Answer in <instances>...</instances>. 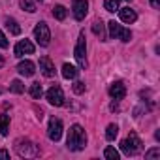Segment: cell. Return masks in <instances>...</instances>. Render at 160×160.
I'll return each instance as SVG.
<instances>
[{
	"mask_svg": "<svg viewBox=\"0 0 160 160\" xmlns=\"http://www.w3.org/2000/svg\"><path fill=\"white\" fill-rule=\"evenodd\" d=\"M73 92L75 94H83L85 92V83L83 81H75L73 83Z\"/></svg>",
	"mask_w": 160,
	"mask_h": 160,
	"instance_id": "27",
	"label": "cell"
},
{
	"mask_svg": "<svg viewBox=\"0 0 160 160\" xmlns=\"http://www.w3.org/2000/svg\"><path fill=\"white\" fill-rule=\"evenodd\" d=\"M21 8L25 10V12H28V13H34L36 12V4H34V0H21Z\"/></svg>",
	"mask_w": 160,
	"mask_h": 160,
	"instance_id": "24",
	"label": "cell"
},
{
	"mask_svg": "<svg viewBox=\"0 0 160 160\" xmlns=\"http://www.w3.org/2000/svg\"><path fill=\"white\" fill-rule=\"evenodd\" d=\"M34 38H36V42H38L42 47H47V45H49L51 32H49V27H47V23H43V21L36 23V27H34Z\"/></svg>",
	"mask_w": 160,
	"mask_h": 160,
	"instance_id": "5",
	"label": "cell"
},
{
	"mask_svg": "<svg viewBox=\"0 0 160 160\" xmlns=\"http://www.w3.org/2000/svg\"><path fill=\"white\" fill-rule=\"evenodd\" d=\"M151 6H152L154 10H158V8H160V0H151Z\"/></svg>",
	"mask_w": 160,
	"mask_h": 160,
	"instance_id": "30",
	"label": "cell"
},
{
	"mask_svg": "<svg viewBox=\"0 0 160 160\" xmlns=\"http://www.w3.org/2000/svg\"><path fill=\"white\" fill-rule=\"evenodd\" d=\"M10 91L15 92V94H21V92H25V85L19 81V79H13L12 85H10Z\"/></svg>",
	"mask_w": 160,
	"mask_h": 160,
	"instance_id": "22",
	"label": "cell"
},
{
	"mask_svg": "<svg viewBox=\"0 0 160 160\" xmlns=\"http://www.w3.org/2000/svg\"><path fill=\"white\" fill-rule=\"evenodd\" d=\"M47 136L51 141H58L60 136H62V121L60 119H51L49 121V126H47Z\"/></svg>",
	"mask_w": 160,
	"mask_h": 160,
	"instance_id": "9",
	"label": "cell"
},
{
	"mask_svg": "<svg viewBox=\"0 0 160 160\" xmlns=\"http://www.w3.org/2000/svg\"><path fill=\"white\" fill-rule=\"evenodd\" d=\"M45 98H47V102H49L51 106H55V108L64 106V92H62V89H60L58 85H53V87L47 91Z\"/></svg>",
	"mask_w": 160,
	"mask_h": 160,
	"instance_id": "7",
	"label": "cell"
},
{
	"mask_svg": "<svg viewBox=\"0 0 160 160\" xmlns=\"http://www.w3.org/2000/svg\"><path fill=\"white\" fill-rule=\"evenodd\" d=\"M10 43H8V40H6V36L2 34V32H0V47H2V49H6Z\"/></svg>",
	"mask_w": 160,
	"mask_h": 160,
	"instance_id": "28",
	"label": "cell"
},
{
	"mask_svg": "<svg viewBox=\"0 0 160 160\" xmlns=\"http://www.w3.org/2000/svg\"><path fill=\"white\" fill-rule=\"evenodd\" d=\"M53 15H55V19L64 21V19H66V15H68V12H66V8H64V6H55V8H53Z\"/></svg>",
	"mask_w": 160,
	"mask_h": 160,
	"instance_id": "19",
	"label": "cell"
},
{
	"mask_svg": "<svg viewBox=\"0 0 160 160\" xmlns=\"http://www.w3.org/2000/svg\"><path fill=\"white\" fill-rule=\"evenodd\" d=\"M0 158H10V152L4 151V149H0Z\"/></svg>",
	"mask_w": 160,
	"mask_h": 160,
	"instance_id": "29",
	"label": "cell"
},
{
	"mask_svg": "<svg viewBox=\"0 0 160 160\" xmlns=\"http://www.w3.org/2000/svg\"><path fill=\"white\" fill-rule=\"evenodd\" d=\"M121 151L124 154H128V156H134V154H138L141 151V139L138 138L136 132H130L128 138L121 141Z\"/></svg>",
	"mask_w": 160,
	"mask_h": 160,
	"instance_id": "3",
	"label": "cell"
},
{
	"mask_svg": "<svg viewBox=\"0 0 160 160\" xmlns=\"http://www.w3.org/2000/svg\"><path fill=\"white\" fill-rule=\"evenodd\" d=\"M42 94H43L42 85H40V83H32V85H30V96L38 100V98H42Z\"/></svg>",
	"mask_w": 160,
	"mask_h": 160,
	"instance_id": "21",
	"label": "cell"
},
{
	"mask_svg": "<svg viewBox=\"0 0 160 160\" xmlns=\"http://www.w3.org/2000/svg\"><path fill=\"white\" fill-rule=\"evenodd\" d=\"M17 72H19L21 75H25V77H30V75H34L36 66H34L32 60H21L19 66H17Z\"/></svg>",
	"mask_w": 160,
	"mask_h": 160,
	"instance_id": "14",
	"label": "cell"
},
{
	"mask_svg": "<svg viewBox=\"0 0 160 160\" xmlns=\"http://www.w3.org/2000/svg\"><path fill=\"white\" fill-rule=\"evenodd\" d=\"M13 149H15V152H17L21 158H36V156H40V147H38L36 143H32L30 139H27V138L15 139Z\"/></svg>",
	"mask_w": 160,
	"mask_h": 160,
	"instance_id": "2",
	"label": "cell"
},
{
	"mask_svg": "<svg viewBox=\"0 0 160 160\" xmlns=\"http://www.w3.org/2000/svg\"><path fill=\"white\" fill-rule=\"evenodd\" d=\"M128 2H132V0H128Z\"/></svg>",
	"mask_w": 160,
	"mask_h": 160,
	"instance_id": "32",
	"label": "cell"
},
{
	"mask_svg": "<svg viewBox=\"0 0 160 160\" xmlns=\"http://www.w3.org/2000/svg\"><path fill=\"white\" fill-rule=\"evenodd\" d=\"M92 32L100 38V42H106V40H108V34H106V25H104V21H102V19H96V21L92 23Z\"/></svg>",
	"mask_w": 160,
	"mask_h": 160,
	"instance_id": "15",
	"label": "cell"
},
{
	"mask_svg": "<svg viewBox=\"0 0 160 160\" xmlns=\"http://www.w3.org/2000/svg\"><path fill=\"white\" fill-rule=\"evenodd\" d=\"M104 156H106L108 160H119V151H117L115 147H106Z\"/></svg>",
	"mask_w": 160,
	"mask_h": 160,
	"instance_id": "25",
	"label": "cell"
},
{
	"mask_svg": "<svg viewBox=\"0 0 160 160\" xmlns=\"http://www.w3.org/2000/svg\"><path fill=\"white\" fill-rule=\"evenodd\" d=\"M40 2H42V0H40Z\"/></svg>",
	"mask_w": 160,
	"mask_h": 160,
	"instance_id": "33",
	"label": "cell"
},
{
	"mask_svg": "<svg viewBox=\"0 0 160 160\" xmlns=\"http://www.w3.org/2000/svg\"><path fill=\"white\" fill-rule=\"evenodd\" d=\"M117 134H119V126H117V124H109L108 130H106V139H108V141H113V139L117 138Z\"/></svg>",
	"mask_w": 160,
	"mask_h": 160,
	"instance_id": "20",
	"label": "cell"
},
{
	"mask_svg": "<svg viewBox=\"0 0 160 160\" xmlns=\"http://www.w3.org/2000/svg\"><path fill=\"white\" fill-rule=\"evenodd\" d=\"M34 53V43L30 40H21L17 45H15V57H25V55H32Z\"/></svg>",
	"mask_w": 160,
	"mask_h": 160,
	"instance_id": "10",
	"label": "cell"
},
{
	"mask_svg": "<svg viewBox=\"0 0 160 160\" xmlns=\"http://www.w3.org/2000/svg\"><path fill=\"white\" fill-rule=\"evenodd\" d=\"M6 28H8L13 36H19V34H21V27H19V23H17L13 17H8V19H6Z\"/></svg>",
	"mask_w": 160,
	"mask_h": 160,
	"instance_id": "17",
	"label": "cell"
},
{
	"mask_svg": "<svg viewBox=\"0 0 160 160\" xmlns=\"http://www.w3.org/2000/svg\"><path fill=\"white\" fill-rule=\"evenodd\" d=\"M40 72L45 77H53L55 75V66H53V62H51L49 57H42L40 58Z\"/></svg>",
	"mask_w": 160,
	"mask_h": 160,
	"instance_id": "13",
	"label": "cell"
},
{
	"mask_svg": "<svg viewBox=\"0 0 160 160\" xmlns=\"http://www.w3.org/2000/svg\"><path fill=\"white\" fill-rule=\"evenodd\" d=\"M73 57L79 64V68H87V42H85V34L81 32L77 38L75 49H73Z\"/></svg>",
	"mask_w": 160,
	"mask_h": 160,
	"instance_id": "4",
	"label": "cell"
},
{
	"mask_svg": "<svg viewBox=\"0 0 160 160\" xmlns=\"http://www.w3.org/2000/svg\"><path fill=\"white\" fill-rule=\"evenodd\" d=\"M72 13L77 21H83L85 15L89 13V2L87 0H73L72 2Z\"/></svg>",
	"mask_w": 160,
	"mask_h": 160,
	"instance_id": "8",
	"label": "cell"
},
{
	"mask_svg": "<svg viewBox=\"0 0 160 160\" xmlns=\"http://www.w3.org/2000/svg\"><path fill=\"white\" fill-rule=\"evenodd\" d=\"M109 96H111L113 100H122V98L126 96V87H124V83H122V81L111 83V87H109Z\"/></svg>",
	"mask_w": 160,
	"mask_h": 160,
	"instance_id": "11",
	"label": "cell"
},
{
	"mask_svg": "<svg viewBox=\"0 0 160 160\" xmlns=\"http://www.w3.org/2000/svg\"><path fill=\"white\" fill-rule=\"evenodd\" d=\"M121 2H122V0H106V2H104V8H106L108 12H117L119 6H121Z\"/></svg>",
	"mask_w": 160,
	"mask_h": 160,
	"instance_id": "23",
	"label": "cell"
},
{
	"mask_svg": "<svg viewBox=\"0 0 160 160\" xmlns=\"http://www.w3.org/2000/svg\"><path fill=\"white\" fill-rule=\"evenodd\" d=\"M108 27H109V34H111L113 38L121 40V42H130V40H132V32H130L128 28H122L119 23L109 21V23H108Z\"/></svg>",
	"mask_w": 160,
	"mask_h": 160,
	"instance_id": "6",
	"label": "cell"
},
{
	"mask_svg": "<svg viewBox=\"0 0 160 160\" xmlns=\"http://www.w3.org/2000/svg\"><path fill=\"white\" fill-rule=\"evenodd\" d=\"M158 156H160V147H154V149H151V151L145 152V158H147V160H154V158H158Z\"/></svg>",
	"mask_w": 160,
	"mask_h": 160,
	"instance_id": "26",
	"label": "cell"
},
{
	"mask_svg": "<svg viewBox=\"0 0 160 160\" xmlns=\"http://www.w3.org/2000/svg\"><path fill=\"white\" fill-rule=\"evenodd\" d=\"M2 66H4V58H2V57H0V68H2Z\"/></svg>",
	"mask_w": 160,
	"mask_h": 160,
	"instance_id": "31",
	"label": "cell"
},
{
	"mask_svg": "<svg viewBox=\"0 0 160 160\" xmlns=\"http://www.w3.org/2000/svg\"><path fill=\"white\" fill-rule=\"evenodd\" d=\"M119 17H121V21H124L126 25H132V23H136L138 13L128 6V8H119Z\"/></svg>",
	"mask_w": 160,
	"mask_h": 160,
	"instance_id": "12",
	"label": "cell"
},
{
	"mask_svg": "<svg viewBox=\"0 0 160 160\" xmlns=\"http://www.w3.org/2000/svg\"><path fill=\"white\" fill-rule=\"evenodd\" d=\"M0 134L2 136L10 134V115H6V113L0 115Z\"/></svg>",
	"mask_w": 160,
	"mask_h": 160,
	"instance_id": "18",
	"label": "cell"
},
{
	"mask_svg": "<svg viewBox=\"0 0 160 160\" xmlns=\"http://www.w3.org/2000/svg\"><path fill=\"white\" fill-rule=\"evenodd\" d=\"M77 73H79V70L73 66V64H64L62 66V77H66V79H75L77 77Z\"/></svg>",
	"mask_w": 160,
	"mask_h": 160,
	"instance_id": "16",
	"label": "cell"
},
{
	"mask_svg": "<svg viewBox=\"0 0 160 160\" xmlns=\"http://www.w3.org/2000/svg\"><path fill=\"white\" fill-rule=\"evenodd\" d=\"M87 147V134L81 124H73L68 132V149L70 151H83Z\"/></svg>",
	"mask_w": 160,
	"mask_h": 160,
	"instance_id": "1",
	"label": "cell"
}]
</instances>
